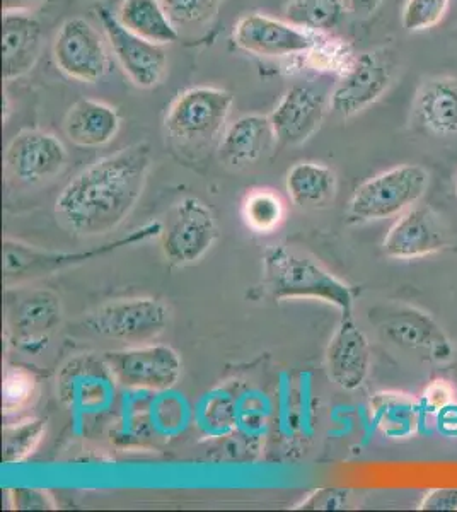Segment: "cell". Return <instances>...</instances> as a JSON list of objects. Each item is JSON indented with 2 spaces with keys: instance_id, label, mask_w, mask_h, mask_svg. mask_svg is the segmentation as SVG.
<instances>
[{
  "instance_id": "cell-1",
  "label": "cell",
  "mask_w": 457,
  "mask_h": 512,
  "mask_svg": "<svg viewBox=\"0 0 457 512\" xmlns=\"http://www.w3.org/2000/svg\"><path fill=\"white\" fill-rule=\"evenodd\" d=\"M151 146L140 142L81 171L55 202L60 224L77 236H103L123 224L144 193Z\"/></svg>"
},
{
  "instance_id": "cell-2",
  "label": "cell",
  "mask_w": 457,
  "mask_h": 512,
  "mask_svg": "<svg viewBox=\"0 0 457 512\" xmlns=\"http://www.w3.org/2000/svg\"><path fill=\"white\" fill-rule=\"evenodd\" d=\"M263 270L273 301L318 299L340 309L342 315H353L355 289L311 258L282 245L272 246L263 256Z\"/></svg>"
},
{
  "instance_id": "cell-3",
  "label": "cell",
  "mask_w": 457,
  "mask_h": 512,
  "mask_svg": "<svg viewBox=\"0 0 457 512\" xmlns=\"http://www.w3.org/2000/svg\"><path fill=\"white\" fill-rule=\"evenodd\" d=\"M161 231L162 222L152 221L135 229L132 233H128L123 238L96 246L91 250L76 251V253L41 250V248L26 245L21 241L6 239L4 241V279H6L7 286L45 279L57 272H62L65 268L84 265V263L99 260L103 256L122 250L125 246L139 245L147 239L161 236Z\"/></svg>"
},
{
  "instance_id": "cell-4",
  "label": "cell",
  "mask_w": 457,
  "mask_h": 512,
  "mask_svg": "<svg viewBox=\"0 0 457 512\" xmlns=\"http://www.w3.org/2000/svg\"><path fill=\"white\" fill-rule=\"evenodd\" d=\"M429 173L418 164H401L365 181L348 204V221L355 224L401 216L423 197Z\"/></svg>"
},
{
  "instance_id": "cell-5",
  "label": "cell",
  "mask_w": 457,
  "mask_h": 512,
  "mask_svg": "<svg viewBox=\"0 0 457 512\" xmlns=\"http://www.w3.org/2000/svg\"><path fill=\"white\" fill-rule=\"evenodd\" d=\"M232 103L234 99L224 89L209 86L188 89L169 106L164 127L180 146H210L226 132Z\"/></svg>"
},
{
  "instance_id": "cell-6",
  "label": "cell",
  "mask_w": 457,
  "mask_h": 512,
  "mask_svg": "<svg viewBox=\"0 0 457 512\" xmlns=\"http://www.w3.org/2000/svg\"><path fill=\"white\" fill-rule=\"evenodd\" d=\"M398 53L382 47L357 55L352 67L343 74L331 93V110L338 117H355L367 110L391 88L398 74Z\"/></svg>"
},
{
  "instance_id": "cell-7",
  "label": "cell",
  "mask_w": 457,
  "mask_h": 512,
  "mask_svg": "<svg viewBox=\"0 0 457 512\" xmlns=\"http://www.w3.org/2000/svg\"><path fill=\"white\" fill-rule=\"evenodd\" d=\"M377 332L389 344L417 355L423 361L447 362L454 354V345L432 316L422 309L394 304L371 311Z\"/></svg>"
},
{
  "instance_id": "cell-8",
  "label": "cell",
  "mask_w": 457,
  "mask_h": 512,
  "mask_svg": "<svg viewBox=\"0 0 457 512\" xmlns=\"http://www.w3.org/2000/svg\"><path fill=\"white\" fill-rule=\"evenodd\" d=\"M169 325V308L154 297H130L103 304L89 313V332L116 342L142 344L159 337Z\"/></svg>"
},
{
  "instance_id": "cell-9",
  "label": "cell",
  "mask_w": 457,
  "mask_h": 512,
  "mask_svg": "<svg viewBox=\"0 0 457 512\" xmlns=\"http://www.w3.org/2000/svg\"><path fill=\"white\" fill-rule=\"evenodd\" d=\"M64 320L62 301L48 289H31L9 297L7 303V337L26 354H40L47 349Z\"/></svg>"
},
{
  "instance_id": "cell-10",
  "label": "cell",
  "mask_w": 457,
  "mask_h": 512,
  "mask_svg": "<svg viewBox=\"0 0 457 512\" xmlns=\"http://www.w3.org/2000/svg\"><path fill=\"white\" fill-rule=\"evenodd\" d=\"M162 255L174 267L198 262L219 239V227L209 207L188 197L176 205L162 224Z\"/></svg>"
},
{
  "instance_id": "cell-11",
  "label": "cell",
  "mask_w": 457,
  "mask_h": 512,
  "mask_svg": "<svg viewBox=\"0 0 457 512\" xmlns=\"http://www.w3.org/2000/svg\"><path fill=\"white\" fill-rule=\"evenodd\" d=\"M116 383L135 390L169 391L180 381L183 361L169 345H135L105 354Z\"/></svg>"
},
{
  "instance_id": "cell-12",
  "label": "cell",
  "mask_w": 457,
  "mask_h": 512,
  "mask_svg": "<svg viewBox=\"0 0 457 512\" xmlns=\"http://www.w3.org/2000/svg\"><path fill=\"white\" fill-rule=\"evenodd\" d=\"M116 379L105 355L81 354L65 362L57 376V393L64 405L79 414H99L115 398Z\"/></svg>"
},
{
  "instance_id": "cell-13",
  "label": "cell",
  "mask_w": 457,
  "mask_h": 512,
  "mask_svg": "<svg viewBox=\"0 0 457 512\" xmlns=\"http://www.w3.org/2000/svg\"><path fill=\"white\" fill-rule=\"evenodd\" d=\"M96 14L108 36L111 50L128 79L137 88L151 89L157 86L168 70V52L164 45H157L135 35L106 7H96Z\"/></svg>"
},
{
  "instance_id": "cell-14",
  "label": "cell",
  "mask_w": 457,
  "mask_h": 512,
  "mask_svg": "<svg viewBox=\"0 0 457 512\" xmlns=\"http://www.w3.org/2000/svg\"><path fill=\"white\" fill-rule=\"evenodd\" d=\"M53 59L65 76L76 81H101L110 69L105 41L84 18H70L58 28L53 40Z\"/></svg>"
},
{
  "instance_id": "cell-15",
  "label": "cell",
  "mask_w": 457,
  "mask_h": 512,
  "mask_svg": "<svg viewBox=\"0 0 457 512\" xmlns=\"http://www.w3.org/2000/svg\"><path fill=\"white\" fill-rule=\"evenodd\" d=\"M67 149L57 135L36 128L21 130L7 146V173L24 185H38L60 175L67 166Z\"/></svg>"
},
{
  "instance_id": "cell-16",
  "label": "cell",
  "mask_w": 457,
  "mask_h": 512,
  "mask_svg": "<svg viewBox=\"0 0 457 512\" xmlns=\"http://www.w3.org/2000/svg\"><path fill=\"white\" fill-rule=\"evenodd\" d=\"M318 33L296 28L265 14H246L239 19L232 38L244 52L255 53L260 57H290L307 53L313 48Z\"/></svg>"
},
{
  "instance_id": "cell-17",
  "label": "cell",
  "mask_w": 457,
  "mask_h": 512,
  "mask_svg": "<svg viewBox=\"0 0 457 512\" xmlns=\"http://www.w3.org/2000/svg\"><path fill=\"white\" fill-rule=\"evenodd\" d=\"M369 338L353 315H342L326 349V371L331 381L345 391L359 390L371 373Z\"/></svg>"
},
{
  "instance_id": "cell-18",
  "label": "cell",
  "mask_w": 457,
  "mask_h": 512,
  "mask_svg": "<svg viewBox=\"0 0 457 512\" xmlns=\"http://www.w3.org/2000/svg\"><path fill=\"white\" fill-rule=\"evenodd\" d=\"M446 245V227L434 210L411 207L389 229L382 248L389 258L415 260L439 253Z\"/></svg>"
},
{
  "instance_id": "cell-19",
  "label": "cell",
  "mask_w": 457,
  "mask_h": 512,
  "mask_svg": "<svg viewBox=\"0 0 457 512\" xmlns=\"http://www.w3.org/2000/svg\"><path fill=\"white\" fill-rule=\"evenodd\" d=\"M326 117V98L309 86H292L270 115L273 134L282 146H301Z\"/></svg>"
},
{
  "instance_id": "cell-20",
  "label": "cell",
  "mask_w": 457,
  "mask_h": 512,
  "mask_svg": "<svg viewBox=\"0 0 457 512\" xmlns=\"http://www.w3.org/2000/svg\"><path fill=\"white\" fill-rule=\"evenodd\" d=\"M43 30L28 14H4L2 21V72L4 81L26 76L40 59Z\"/></svg>"
},
{
  "instance_id": "cell-21",
  "label": "cell",
  "mask_w": 457,
  "mask_h": 512,
  "mask_svg": "<svg viewBox=\"0 0 457 512\" xmlns=\"http://www.w3.org/2000/svg\"><path fill=\"white\" fill-rule=\"evenodd\" d=\"M122 120L116 108L96 99H79L64 120L65 135L79 147H103L115 139Z\"/></svg>"
},
{
  "instance_id": "cell-22",
  "label": "cell",
  "mask_w": 457,
  "mask_h": 512,
  "mask_svg": "<svg viewBox=\"0 0 457 512\" xmlns=\"http://www.w3.org/2000/svg\"><path fill=\"white\" fill-rule=\"evenodd\" d=\"M415 117L430 134H457V79L434 77L423 82L415 98Z\"/></svg>"
},
{
  "instance_id": "cell-23",
  "label": "cell",
  "mask_w": 457,
  "mask_h": 512,
  "mask_svg": "<svg viewBox=\"0 0 457 512\" xmlns=\"http://www.w3.org/2000/svg\"><path fill=\"white\" fill-rule=\"evenodd\" d=\"M275 139L270 117L244 115L227 128L220 140V159L227 166L256 163L270 149Z\"/></svg>"
},
{
  "instance_id": "cell-24",
  "label": "cell",
  "mask_w": 457,
  "mask_h": 512,
  "mask_svg": "<svg viewBox=\"0 0 457 512\" xmlns=\"http://www.w3.org/2000/svg\"><path fill=\"white\" fill-rule=\"evenodd\" d=\"M422 410L420 400L398 391H379L369 403L372 424L389 439L415 436Z\"/></svg>"
},
{
  "instance_id": "cell-25",
  "label": "cell",
  "mask_w": 457,
  "mask_h": 512,
  "mask_svg": "<svg viewBox=\"0 0 457 512\" xmlns=\"http://www.w3.org/2000/svg\"><path fill=\"white\" fill-rule=\"evenodd\" d=\"M285 188L299 209H326L338 190L335 171L319 163H297L289 169Z\"/></svg>"
},
{
  "instance_id": "cell-26",
  "label": "cell",
  "mask_w": 457,
  "mask_h": 512,
  "mask_svg": "<svg viewBox=\"0 0 457 512\" xmlns=\"http://www.w3.org/2000/svg\"><path fill=\"white\" fill-rule=\"evenodd\" d=\"M116 18L135 35L164 47L180 36L161 0H122Z\"/></svg>"
},
{
  "instance_id": "cell-27",
  "label": "cell",
  "mask_w": 457,
  "mask_h": 512,
  "mask_svg": "<svg viewBox=\"0 0 457 512\" xmlns=\"http://www.w3.org/2000/svg\"><path fill=\"white\" fill-rule=\"evenodd\" d=\"M345 12L343 0H289L285 6L287 23L309 33H328Z\"/></svg>"
},
{
  "instance_id": "cell-28",
  "label": "cell",
  "mask_w": 457,
  "mask_h": 512,
  "mask_svg": "<svg viewBox=\"0 0 457 512\" xmlns=\"http://www.w3.org/2000/svg\"><path fill=\"white\" fill-rule=\"evenodd\" d=\"M198 429L209 437L229 436L238 427V408L232 396L222 391H212L203 396L195 412Z\"/></svg>"
},
{
  "instance_id": "cell-29",
  "label": "cell",
  "mask_w": 457,
  "mask_h": 512,
  "mask_svg": "<svg viewBox=\"0 0 457 512\" xmlns=\"http://www.w3.org/2000/svg\"><path fill=\"white\" fill-rule=\"evenodd\" d=\"M243 221L258 234H270L284 221L285 207L282 198L270 190H253L243 202Z\"/></svg>"
},
{
  "instance_id": "cell-30",
  "label": "cell",
  "mask_w": 457,
  "mask_h": 512,
  "mask_svg": "<svg viewBox=\"0 0 457 512\" xmlns=\"http://www.w3.org/2000/svg\"><path fill=\"white\" fill-rule=\"evenodd\" d=\"M47 432L45 420L24 419L16 424L4 427V439H2V461L6 465H14L28 460L40 446Z\"/></svg>"
},
{
  "instance_id": "cell-31",
  "label": "cell",
  "mask_w": 457,
  "mask_h": 512,
  "mask_svg": "<svg viewBox=\"0 0 457 512\" xmlns=\"http://www.w3.org/2000/svg\"><path fill=\"white\" fill-rule=\"evenodd\" d=\"M38 393V379L23 366H7L2 383L4 414H18L33 403Z\"/></svg>"
},
{
  "instance_id": "cell-32",
  "label": "cell",
  "mask_w": 457,
  "mask_h": 512,
  "mask_svg": "<svg viewBox=\"0 0 457 512\" xmlns=\"http://www.w3.org/2000/svg\"><path fill=\"white\" fill-rule=\"evenodd\" d=\"M307 55L314 69L336 72L340 76H343L357 59V55L353 53L347 41L331 38L324 33H318L313 48L307 52Z\"/></svg>"
},
{
  "instance_id": "cell-33",
  "label": "cell",
  "mask_w": 457,
  "mask_h": 512,
  "mask_svg": "<svg viewBox=\"0 0 457 512\" xmlns=\"http://www.w3.org/2000/svg\"><path fill=\"white\" fill-rule=\"evenodd\" d=\"M169 19L180 30H195L214 21L222 0H161Z\"/></svg>"
},
{
  "instance_id": "cell-34",
  "label": "cell",
  "mask_w": 457,
  "mask_h": 512,
  "mask_svg": "<svg viewBox=\"0 0 457 512\" xmlns=\"http://www.w3.org/2000/svg\"><path fill=\"white\" fill-rule=\"evenodd\" d=\"M451 0H406L401 12V24L408 33L434 30L446 18Z\"/></svg>"
},
{
  "instance_id": "cell-35",
  "label": "cell",
  "mask_w": 457,
  "mask_h": 512,
  "mask_svg": "<svg viewBox=\"0 0 457 512\" xmlns=\"http://www.w3.org/2000/svg\"><path fill=\"white\" fill-rule=\"evenodd\" d=\"M352 492L347 489H319L307 497L297 509L306 511H336L345 509L350 502Z\"/></svg>"
},
{
  "instance_id": "cell-36",
  "label": "cell",
  "mask_w": 457,
  "mask_h": 512,
  "mask_svg": "<svg viewBox=\"0 0 457 512\" xmlns=\"http://www.w3.org/2000/svg\"><path fill=\"white\" fill-rule=\"evenodd\" d=\"M454 396H456V390L449 381L435 379L423 390L420 403H422V408L435 414V412H439L440 408L454 402Z\"/></svg>"
},
{
  "instance_id": "cell-37",
  "label": "cell",
  "mask_w": 457,
  "mask_h": 512,
  "mask_svg": "<svg viewBox=\"0 0 457 512\" xmlns=\"http://www.w3.org/2000/svg\"><path fill=\"white\" fill-rule=\"evenodd\" d=\"M11 502L14 509H24V511L55 509V502L47 490L14 489L11 490Z\"/></svg>"
},
{
  "instance_id": "cell-38",
  "label": "cell",
  "mask_w": 457,
  "mask_h": 512,
  "mask_svg": "<svg viewBox=\"0 0 457 512\" xmlns=\"http://www.w3.org/2000/svg\"><path fill=\"white\" fill-rule=\"evenodd\" d=\"M420 509L427 511H457V489H435L425 495Z\"/></svg>"
},
{
  "instance_id": "cell-39",
  "label": "cell",
  "mask_w": 457,
  "mask_h": 512,
  "mask_svg": "<svg viewBox=\"0 0 457 512\" xmlns=\"http://www.w3.org/2000/svg\"><path fill=\"white\" fill-rule=\"evenodd\" d=\"M437 419V429L444 436L457 437V402H451L446 407L440 408L439 412H435Z\"/></svg>"
},
{
  "instance_id": "cell-40",
  "label": "cell",
  "mask_w": 457,
  "mask_h": 512,
  "mask_svg": "<svg viewBox=\"0 0 457 512\" xmlns=\"http://www.w3.org/2000/svg\"><path fill=\"white\" fill-rule=\"evenodd\" d=\"M384 0H343L345 11L357 18H369L381 7Z\"/></svg>"
},
{
  "instance_id": "cell-41",
  "label": "cell",
  "mask_w": 457,
  "mask_h": 512,
  "mask_svg": "<svg viewBox=\"0 0 457 512\" xmlns=\"http://www.w3.org/2000/svg\"><path fill=\"white\" fill-rule=\"evenodd\" d=\"M48 4V0H2L4 14H29Z\"/></svg>"
},
{
  "instance_id": "cell-42",
  "label": "cell",
  "mask_w": 457,
  "mask_h": 512,
  "mask_svg": "<svg viewBox=\"0 0 457 512\" xmlns=\"http://www.w3.org/2000/svg\"><path fill=\"white\" fill-rule=\"evenodd\" d=\"M4 108H6V113H4V122H7V118H9V113H11V103H9V96H4Z\"/></svg>"
},
{
  "instance_id": "cell-43",
  "label": "cell",
  "mask_w": 457,
  "mask_h": 512,
  "mask_svg": "<svg viewBox=\"0 0 457 512\" xmlns=\"http://www.w3.org/2000/svg\"><path fill=\"white\" fill-rule=\"evenodd\" d=\"M456 195H457V180H456Z\"/></svg>"
}]
</instances>
